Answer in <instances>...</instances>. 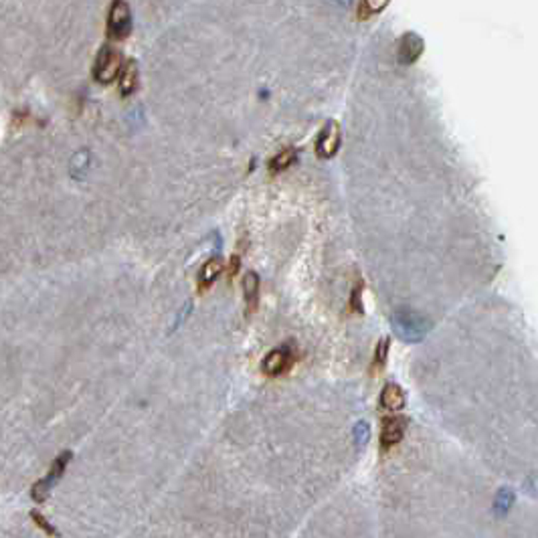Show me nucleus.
Listing matches in <instances>:
<instances>
[{
    "label": "nucleus",
    "mask_w": 538,
    "mask_h": 538,
    "mask_svg": "<svg viewBox=\"0 0 538 538\" xmlns=\"http://www.w3.org/2000/svg\"><path fill=\"white\" fill-rule=\"evenodd\" d=\"M390 324H392V330L397 332V336L407 344H417L431 330V322L425 316L411 312V310L395 312V316L390 318Z\"/></svg>",
    "instance_id": "nucleus-1"
},
{
    "label": "nucleus",
    "mask_w": 538,
    "mask_h": 538,
    "mask_svg": "<svg viewBox=\"0 0 538 538\" xmlns=\"http://www.w3.org/2000/svg\"><path fill=\"white\" fill-rule=\"evenodd\" d=\"M296 362H298L296 348L292 344H281V346L269 350L268 355L263 357L261 364H259V370L269 379H275V377L290 372Z\"/></svg>",
    "instance_id": "nucleus-2"
},
{
    "label": "nucleus",
    "mask_w": 538,
    "mask_h": 538,
    "mask_svg": "<svg viewBox=\"0 0 538 538\" xmlns=\"http://www.w3.org/2000/svg\"><path fill=\"white\" fill-rule=\"evenodd\" d=\"M71 459H73V453H71V451H63V453H59V455L55 457L51 470L47 472V476L32 484V488H30V498H32L37 504H43V502L49 498L53 486H55V484L61 479V476L65 474V470H67V466H69Z\"/></svg>",
    "instance_id": "nucleus-3"
},
{
    "label": "nucleus",
    "mask_w": 538,
    "mask_h": 538,
    "mask_svg": "<svg viewBox=\"0 0 538 538\" xmlns=\"http://www.w3.org/2000/svg\"><path fill=\"white\" fill-rule=\"evenodd\" d=\"M121 69V55L110 45L101 47L97 57H95V65H93V77L99 83H112Z\"/></svg>",
    "instance_id": "nucleus-4"
},
{
    "label": "nucleus",
    "mask_w": 538,
    "mask_h": 538,
    "mask_svg": "<svg viewBox=\"0 0 538 538\" xmlns=\"http://www.w3.org/2000/svg\"><path fill=\"white\" fill-rule=\"evenodd\" d=\"M132 32V10L126 0H114L108 14V37L123 41Z\"/></svg>",
    "instance_id": "nucleus-5"
},
{
    "label": "nucleus",
    "mask_w": 538,
    "mask_h": 538,
    "mask_svg": "<svg viewBox=\"0 0 538 538\" xmlns=\"http://www.w3.org/2000/svg\"><path fill=\"white\" fill-rule=\"evenodd\" d=\"M383 427H381V449L383 451H389L390 448L399 446L407 433V427H409V419L403 417V415H389V417H383Z\"/></svg>",
    "instance_id": "nucleus-6"
},
{
    "label": "nucleus",
    "mask_w": 538,
    "mask_h": 538,
    "mask_svg": "<svg viewBox=\"0 0 538 538\" xmlns=\"http://www.w3.org/2000/svg\"><path fill=\"white\" fill-rule=\"evenodd\" d=\"M340 140H342V134H340L338 121H326V126L322 128V132H320V136H318V142H316L318 156H320V158H332V156L338 152V148H340Z\"/></svg>",
    "instance_id": "nucleus-7"
},
{
    "label": "nucleus",
    "mask_w": 538,
    "mask_h": 538,
    "mask_svg": "<svg viewBox=\"0 0 538 538\" xmlns=\"http://www.w3.org/2000/svg\"><path fill=\"white\" fill-rule=\"evenodd\" d=\"M259 294H261V279H259V275L255 271L245 273V277H243V298H245V312H247V316L257 312Z\"/></svg>",
    "instance_id": "nucleus-8"
},
{
    "label": "nucleus",
    "mask_w": 538,
    "mask_h": 538,
    "mask_svg": "<svg viewBox=\"0 0 538 538\" xmlns=\"http://www.w3.org/2000/svg\"><path fill=\"white\" fill-rule=\"evenodd\" d=\"M423 47H425V43H423V39L419 34H415V32L403 34L401 45H399V61L403 65L415 63L421 57V53H423Z\"/></svg>",
    "instance_id": "nucleus-9"
},
{
    "label": "nucleus",
    "mask_w": 538,
    "mask_h": 538,
    "mask_svg": "<svg viewBox=\"0 0 538 538\" xmlns=\"http://www.w3.org/2000/svg\"><path fill=\"white\" fill-rule=\"evenodd\" d=\"M405 405H407L405 390L401 389L397 383H387L383 387V392H381V407L385 411H390V413H399L401 409H405Z\"/></svg>",
    "instance_id": "nucleus-10"
},
{
    "label": "nucleus",
    "mask_w": 538,
    "mask_h": 538,
    "mask_svg": "<svg viewBox=\"0 0 538 538\" xmlns=\"http://www.w3.org/2000/svg\"><path fill=\"white\" fill-rule=\"evenodd\" d=\"M223 269H225V263H223L221 257H210L209 261L199 271V281H197L199 292H207L210 286L219 279V275L223 273Z\"/></svg>",
    "instance_id": "nucleus-11"
},
{
    "label": "nucleus",
    "mask_w": 538,
    "mask_h": 538,
    "mask_svg": "<svg viewBox=\"0 0 538 538\" xmlns=\"http://www.w3.org/2000/svg\"><path fill=\"white\" fill-rule=\"evenodd\" d=\"M138 88V67L136 61H128L120 75V93L123 97L132 95Z\"/></svg>",
    "instance_id": "nucleus-12"
},
{
    "label": "nucleus",
    "mask_w": 538,
    "mask_h": 538,
    "mask_svg": "<svg viewBox=\"0 0 538 538\" xmlns=\"http://www.w3.org/2000/svg\"><path fill=\"white\" fill-rule=\"evenodd\" d=\"M389 348H390V340L389 338H383L377 348H375V357H372V362H370V372H381L385 366H387V359H389Z\"/></svg>",
    "instance_id": "nucleus-13"
},
{
    "label": "nucleus",
    "mask_w": 538,
    "mask_h": 538,
    "mask_svg": "<svg viewBox=\"0 0 538 538\" xmlns=\"http://www.w3.org/2000/svg\"><path fill=\"white\" fill-rule=\"evenodd\" d=\"M514 500H516V494L510 490V488H502L498 494H496V500H494V512L496 516H506L510 512V508L514 506Z\"/></svg>",
    "instance_id": "nucleus-14"
},
{
    "label": "nucleus",
    "mask_w": 538,
    "mask_h": 538,
    "mask_svg": "<svg viewBox=\"0 0 538 538\" xmlns=\"http://www.w3.org/2000/svg\"><path fill=\"white\" fill-rule=\"evenodd\" d=\"M296 150L294 148H288L283 150L281 154H277V156H273V160L269 162V170L271 172H281V170H286V168H290L294 162H296Z\"/></svg>",
    "instance_id": "nucleus-15"
},
{
    "label": "nucleus",
    "mask_w": 538,
    "mask_h": 538,
    "mask_svg": "<svg viewBox=\"0 0 538 538\" xmlns=\"http://www.w3.org/2000/svg\"><path fill=\"white\" fill-rule=\"evenodd\" d=\"M390 0H362L360 2V8H359V17L360 19H368V17H372V14H377V12H381L387 4H389Z\"/></svg>",
    "instance_id": "nucleus-16"
},
{
    "label": "nucleus",
    "mask_w": 538,
    "mask_h": 538,
    "mask_svg": "<svg viewBox=\"0 0 538 538\" xmlns=\"http://www.w3.org/2000/svg\"><path fill=\"white\" fill-rule=\"evenodd\" d=\"M30 520H32V522H34L43 532H47V535H51V537H59L57 528H55V526H53V524H51V522H49V520H47L39 510H32V512H30Z\"/></svg>",
    "instance_id": "nucleus-17"
},
{
    "label": "nucleus",
    "mask_w": 538,
    "mask_h": 538,
    "mask_svg": "<svg viewBox=\"0 0 538 538\" xmlns=\"http://www.w3.org/2000/svg\"><path fill=\"white\" fill-rule=\"evenodd\" d=\"M352 435H355L357 446H359V448H364V446L370 441V425H368L366 421H359V423L355 425Z\"/></svg>",
    "instance_id": "nucleus-18"
},
{
    "label": "nucleus",
    "mask_w": 538,
    "mask_h": 538,
    "mask_svg": "<svg viewBox=\"0 0 538 538\" xmlns=\"http://www.w3.org/2000/svg\"><path fill=\"white\" fill-rule=\"evenodd\" d=\"M362 288H364V283L359 279V281L355 283V288H352V294H350L348 306H350V312H355V314H362V312H364V306H362Z\"/></svg>",
    "instance_id": "nucleus-19"
},
{
    "label": "nucleus",
    "mask_w": 538,
    "mask_h": 538,
    "mask_svg": "<svg viewBox=\"0 0 538 538\" xmlns=\"http://www.w3.org/2000/svg\"><path fill=\"white\" fill-rule=\"evenodd\" d=\"M239 266H241V259L235 255L233 259H231V266H229V275L233 277V275H237V271H239Z\"/></svg>",
    "instance_id": "nucleus-20"
}]
</instances>
